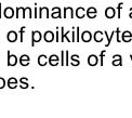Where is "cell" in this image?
Segmentation results:
<instances>
[{
    "instance_id": "27",
    "label": "cell",
    "mask_w": 132,
    "mask_h": 118,
    "mask_svg": "<svg viewBox=\"0 0 132 118\" xmlns=\"http://www.w3.org/2000/svg\"><path fill=\"white\" fill-rule=\"evenodd\" d=\"M123 7V2H120L117 5V18L121 19V8Z\"/></svg>"
},
{
    "instance_id": "22",
    "label": "cell",
    "mask_w": 132,
    "mask_h": 118,
    "mask_svg": "<svg viewBox=\"0 0 132 118\" xmlns=\"http://www.w3.org/2000/svg\"><path fill=\"white\" fill-rule=\"evenodd\" d=\"M31 12H32V10L29 7L24 8V16H23V19H31L32 18Z\"/></svg>"
},
{
    "instance_id": "35",
    "label": "cell",
    "mask_w": 132,
    "mask_h": 118,
    "mask_svg": "<svg viewBox=\"0 0 132 118\" xmlns=\"http://www.w3.org/2000/svg\"><path fill=\"white\" fill-rule=\"evenodd\" d=\"M71 36H73V37H71V41H76V34H75V30H74V28H73V30H71Z\"/></svg>"
},
{
    "instance_id": "16",
    "label": "cell",
    "mask_w": 132,
    "mask_h": 118,
    "mask_svg": "<svg viewBox=\"0 0 132 118\" xmlns=\"http://www.w3.org/2000/svg\"><path fill=\"white\" fill-rule=\"evenodd\" d=\"M97 14V10L94 7H90L89 9L87 10V16L89 19H95Z\"/></svg>"
},
{
    "instance_id": "37",
    "label": "cell",
    "mask_w": 132,
    "mask_h": 118,
    "mask_svg": "<svg viewBox=\"0 0 132 118\" xmlns=\"http://www.w3.org/2000/svg\"><path fill=\"white\" fill-rule=\"evenodd\" d=\"M59 36H60V34H59V30H57V32H56V36H55V41H56V42L60 41V37H59Z\"/></svg>"
},
{
    "instance_id": "14",
    "label": "cell",
    "mask_w": 132,
    "mask_h": 118,
    "mask_svg": "<svg viewBox=\"0 0 132 118\" xmlns=\"http://www.w3.org/2000/svg\"><path fill=\"white\" fill-rule=\"evenodd\" d=\"M75 15L77 16V19H84L85 16L87 15V12H86L85 8H82V7L77 8L76 9V12H75Z\"/></svg>"
},
{
    "instance_id": "29",
    "label": "cell",
    "mask_w": 132,
    "mask_h": 118,
    "mask_svg": "<svg viewBox=\"0 0 132 118\" xmlns=\"http://www.w3.org/2000/svg\"><path fill=\"white\" fill-rule=\"evenodd\" d=\"M80 28L79 27H76V41L79 42L80 41Z\"/></svg>"
},
{
    "instance_id": "21",
    "label": "cell",
    "mask_w": 132,
    "mask_h": 118,
    "mask_svg": "<svg viewBox=\"0 0 132 118\" xmlns=\"http://www.w3.org/2000/svg\"><path fill=\"white\" fill-rule=\"evenodd\" d=\"M61 32H62V36H61V41L63 42L64 40H65V39H66V40H67L68 42H70L71 41V39L68 37V35H69V34L71 33V30L69 32H66V33H64V27H61Z\"/></svg>"
},
{
    "instance_id": "6",
    "label": "cell",
    "mask_w": 132,
    "mask_h": 118,
    "mask_svg": "<svg viewBox=\"0 0 132 118\" xmlns=\"http://www.w3.org/2000/svg\"><path fill=\"white\" fill-rule=\"evenodd\" d=\"M74 18V10L71 7L64 8V19H73Z\"/></svg>"
},
{
    "instance_id": "32",
    "label": "cell",
    "mask_w": 132,
    "mask_h": 118,
    "mask_svg": "<svg viewBox=\"0 0 132 118\" xmlns=\"http://www.w3.org/2000/svg\"><path fill=\"white\" fill-rule=\"evenodd\" d=\"M68 60H69V55H68V51H65V65H69V62H68Z\"/></svg>"
},
{
    "instance_id": "20",
    "label": "cell",
    "mask_w": 132,
    "mask_h": 118,
    "mask_svg": "<svg viewBox=\"0 0 132 118\" xmlns=\"http://www.w3.org/2000/svg\"><path fill=\"white\" fill-rule=\"evenodd\" d=\"M7 83H8V87L10 89H15L16 87H18V79L14 78V77H11V78H9V79H8Z\"/></svg>"
},
{
    "instance_id": "26",
    "label": "cell",
    "mask_w": 132,
    "mask_h": 118,
    "mask_svg": "<svg viewBox=\"0 0 132 118\" xmlns=\"http://www.w3.org/2000/svg\"><path fill=\"white\" fill-rule=\"evenodd\" d=\"M115 34H116V30H114V32H112V34H111V35H109V36H108V34H107V32H104V35H105V36H106V38H107V43L105 44V46H106V47H108V46H109V44H111V41H112V39H113V36L115 35Z\"/></svg>"
},
{
    "instance_id": "10",
    "label": "cell",
    "mask_w": 132,
    "mask_h": 118,
    "mask_svg": "<svg viewBox=\"0 0 132 118\" xmlns=\"http://www.w3.org/2000/svg\"><path fill=\"white\" fill-rule=\"evenodd\" d=\"M121 40L123 42H130L132 40V33L130 30H125L121 35Z\"/></svg>"
},
{
    "instance_id": "23",
    "label": "cell",
    "mask_w": 132,
    "mask_h": 118,
    "mask_svg": "<svg viewBox=\"0 0 132 118\" xmlns=\"http://www.w3.org/2000/svg\"><path fill=\"white\" fill-rule=\"evenodd\" d=\"M71 62H70V64L73 65V66H78L80 64V62H79V55H77V54H74V55H71Z\"/></svg>"
},
{
    "instance_id": "3",
    "label": "cell",
    "mask_w": 132,
    "mask_h": 118,
    "mask_svg": "<svg viewBox=\"0 0 132 118\" xmlns=\"http://www.w3.org/2000/svg\"><path fill=\"white\" fill-rule=\"evenodd\" d=\"M14 12H15V10L13 8L7 7L4 9V11H3V16L5 19H12L14 16Z\"/></svg>"
},
{
    "instance_id": "28",
    "label": "cell",
    "mask_w": 132,
    "mask_h": 118,
    "mask_svg": "<svg viewBox=\"0 0 132 118\" xmlns=\"http://www.w3.org/2000/svg\"><path fill=\"white\" fill-rule=\"evenodd\" d=\"M105 50H103V51L101 52V54H100V65L101 66H103L104 65V55H105Z\"/></svg>"
},
{
    "instance_id": "18",
    "label": "cell",
    "mask_w": 132,
    "mask_h": 118,
    "mask_svg": "<svg viewBox=\"0 0 132 118\" xmlns=\"http://www.w3.org/2000/svg\"><path fill=\"white\" fill-rule=\"evenodd\" d=\"M47 63H49V58H47V55L45 54H40L38 57V64L40 66H46Z\"/></svg>"
},
{
    "instance_id": "1",
    "label": "cell",
    "mask_w": 132,
    "mask_h": 118,
    "mask_svg": "<svg viewBox=\"0 0 132 118\" xmlns=\"http://www.w3.org/2000/svg\"><path fill=\"white\" fill-rule=\"evenodd\" d=\"M41 39H42L41 33H40L39 30H34V32L31 33V44H30V46L34 47L35 43H36V42H39Z\"/></svg>"
},
{
    "instance_id": "11",
    "label": "cell",
    "mask_w": 132,
    "mask_h": 118,
    "mask_svg": "<svg viewBox=\"0 0 132 118\" xmlns=\"http://www.w3.org/2000/svg\"><path fill=\"white\" fill-rule=\"evenodd\" d=\"M18 33L14 32V30H10L7 35V38H8V41L9 42H15L18 40Z\"/></svg>"
},
{
    "instance_id": "4",
    "label": "cell",
    "mask_w": 132,
    "mask_h": 118,
    "mask_svg": "<svg viewBox=\"0 0 132 118\" xmlns=\"http://www.w3.org/2000/svg\"><path fill=\"white\" fill-rule=\"evenodd\" d=\"M93 38V35L89 32V30H85L81 34V40L84 42H90Z\"/></svg>"
},
{
    "instance_id": "24",
    "label": "cell",
    "mask_w": 132,
    "mask_h": 118,
    "mask_svg": "<svg viewBox=\"0 0 132 118\" xmlns=\"http://www.w3.org/2000/svg\"><path fill=\"white\" fill-rule=\"evenodd\" d=\"M20 86H21L22 89H27V88H29V83H28V80H27L26 77L21 78V83H20Z\"/></svg>"
},
{
    "instance_id": "33",
    "label": "cell",
    "mask_w": 132,
    "mask_h": 118,
    "mask_svg": "<svg viewBox=\"0 0 132 118\" xmlns=\"http://www.w3.org/2000/svg\"><path fill=\"white\" fill-rule=\"evenodd\" d=\"M4 86H5V80L2 77H0V89H3Z\"/></svg>"
},
{
    "instance_id": "9",
    "label": "cell",
    "mask_w": 132,
    "mask_h": 118,
    "mask_svg": "<svg viewBox=\"0 0 132 118\" xmlns=\"http://www.w3.org/2000/svg\"><path fill=\"white\" fill-rule=\"evenodd\" d=\"M112 64L114 66H121L122 65V58L120 54H115L113 57V62Z\"/></svg>"
},
{
    "instance_id": "38",
    "label": "cell",
    "mask_w": 132,
    "mask_h": 118,
    "mask_svg": "<svg viewBox=\"0 0 132 118\" xmlns=\"http://www.w3.org/2000/svg\"><path fill=\"white\" fill-rule=\"evenodd\" d=\"M129 18L132 19V8H130V12H129Z\"/></svg>"
},
{
    "instance_id": "36",
    "label": "cell",
    "mask_w": 132,
    "mask_h": 118,
    "mask_svg": "<svg viewBox=\"0 0 132 118\" xmlns=\"http://www.w3.org/2000/svg\"><path fill=\"white\" fill-rule=\"evenodd\" d=\"M35 14H34V18L35 19H38V13H37V3H35Z\"/></svg>"
},
{
    "instance_id": "34",
    "label": "cell",
    "mask_w": 132,
    "mask_h": 118,
    "mask_svg": "<svg viewBox=\"0 0 132 118\" xmlns=\"http://www.w3.org/2000/svg\"><path fill=\"white\" fill-rule=\"evenodd\" d=\"M64 54H65V52H64V50L61 52V65L62 66H64L65 65V62H64Z\"/></svg>"
},
{
    "instance_id": "15",
    "label": "cell",
    "mask_w": 132,
    "mask_h": 118,
    "mask_svg": "<svg viewBox=\"0 0 132 118\" xmlns=\"http://www.w3.org/2000/svg\"><path fill=\"white\" fill-rule=\"evenodd\" d=\"M51 18H52V19H61V18H62V14H61V8H59V7H54V8L52 9Z\"/></svg>"
},
{
    "instance_id": "8",
    "label": "cell",
    "mask_w": 132,
    "mask_h": 118,
    "mask_svg": "<svg viewBox=\"0 0 132 118\" xmlns=\"http://www.w3.org/2000/svg\"><path fill=\"white\" fill-rule=\"evenodd\" d=\"M19 63H20L22 66H28L29 63H30V59H29V57H28L27 54H23V55H21Z\"/></svg>"
},
{
    "instance_id": "2",
    "label": "cell",
    "mask_w": 132,
    "mask_h": 118,
    "mask_svg": "<svg viewBox=\"0 0 132 118\" xmlns=\"http://www.w3.org/2000/svg\"><path fill=\"white\" fill-rule=\"evenodd\" d=\"M8 53V66H15L18 64V58L15 55H12L10 51L7 52Z\"/></svg>"
},
{
    "instance_id": "19",
    "label": "cell",
    "mask_w": 132,
    "mask_h": 118,
    "mask_svg": "<svg viewBox=\"0 0 132 118\" xmlns=\"http://www.w3.org/2000/svg\"><path fill=\"white\" fill-rule=\"evenodd\" d=\"M103 38H104V33L101 30H96L94 34H93V39H94L96 42H102Z\"/></svg>"
},
{
    "instance_id": "25",
    "label": "cell",
    "mask_w": 132,
    "mask_h": 118,
    "mask_svg": "<svg viewBox=\"0 0 132 118\" xmlns=\"http://www.w3.org/2000/svg\"><path fill=\"white\" fill-rule=\"evenodd\" d=\"M16 11V19H23V16H24V8H22V7H18L15 9Z\"/></svg>"
},
{
    "instance_id": "30",
    "label": "cell",
    "mask_w": 132,
    "mask_h": 118,
    "mask_svg": "<svg viewBox=\"0 0 132 118\" xmlns=\"http://www.w3.org/2000/svg\"><path fill=\"white\" fill-rule=\"evenodd\" d=\"M26 29V27L25 26H22L21 27V30H20V35H21V42H23V34Z\"/></svg>"
},
{
    "instance_id": "12",
    "label": "cell",
    "mask_w": 132,
    "mask_h": 118,
    "mask_svg": "<svg viewBox=\"0 0 132 118\" xmlns=\"http://www.w3.org/2000/svg\"><path fill=\"white\" fill-rule=\"evenodd\" d=\"M43 39H45L46 42H52L54 40V34L51 30H47L43 34Z\"/></svg>"
},
{
    "instance_id": "31",
    "label": "cell",
    "mask_w": 132,
    "mask_h": 118,
    "mask_svg": "<svg viewBox=\"0 0 132 118\" xmlns=\"http://www.w3.org/2000/svg\"><path fill=\"white\" fill-rule=\"evenodd\" d=\"M116 40H117V42H120L121 41V39H120V29L119 28H117L116 29Z\"/></svg>"
},
{
    "instance_id": "7",
    "label": "cell",
    "mask_w": 132,
    "mask_h": 118,
    "mask_svg": "<svg viewBox=\"0 0 132 118\" xmlns=\"http://www.w3.org/2000/svg\"><path fill=\"white\" fill-rule=\"evenodd\" d=\"M60 63V58L56 54H52L49 57V64L51 66H57Z\"/></svg>"
},
{
    "instance_id": "40",
    "label": "cell",
    "mask_w": 132,
    "mask_h": 118,
    "mask_svg": "<svg viewBox=\"0 0 132 118\" xmlns=\"http://www.w3.org/2000/svg\"><path fill=\"white\" fill-rule=\"evenodd\" d=\"M130 60L132 61V54H130Z\"/></svg>"
},
{
    "instance_id": "5",
    "label": "cell",
    "mask_w": 132,
    "mask_h": 118,
    "mask_svg": "<svg viewBox=\"0 0 132 118\" xmlns=\"http://www.w3.org/2000/svg\"><path fill=\"white\" fill-rule=\"evenodd\" d=\"M116 15V9L113 7H107L105 10V16L107 19H114Z\"/></svg>"
},
{
    "instance_id": "13",
    "label": "cell",
    "mask_w": 132,
    "mask_h": 118,
    "mask_svg": "<svg viewBox=\"0 0 132 118\" xmlns=\"http://www.w3.org/2000/svg\"><path fill=\"white\" fill-rule=\"evenodd\" d=\"M97 63H98V58L95 54H91L88 57V64L90 66H95L97 65Z\"/></svg>"
},
{
    "instance_id": "17",
    "label": "cell",
    "mask_w": 132,
    "mask_h": 118,
    "mask_svg": "<svg viewBox=\"0 0 132 118\" xmlns=\"http://www.w3.org/2000/svg\"><path fill=\"white\" fill-rule=\"evenodd\" d=\"M49 18V9L47 7H41L39 9V19H48Z\"/></svg>"
},
{
    "instance_id": "39",
    "label": "cell",
    "mask_w": 132,
    "mask_h": 118,
    "mask_svg": "<svg viewBox=\"0 0 132 118\" xmlns=\"http://www.w3.org/2000/svg\"><path fill=\"white\" fill-rule=\"evenodd\" d=\"M1 7H2V3L0 2V18H1V15H2V12H1Z\"/></svg>"
}]
</instances>
